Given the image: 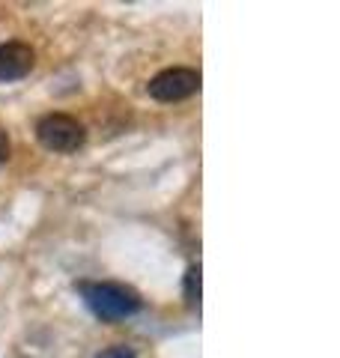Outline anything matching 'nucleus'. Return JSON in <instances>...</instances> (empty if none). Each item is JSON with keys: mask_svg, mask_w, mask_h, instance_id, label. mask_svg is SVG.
Listing matches in <instances>:
<instances>
[{"mask_svg": "<svg viewBox=\"0 0 340 358\" xmlns=\"http://www.w3.org/2000/svg\"><path fill=\"white\" fill-rule=\"evenodd\" d=\"M81 296L87 301V308L96 313L99 320H129L141 310V296L134 293L126 284H111V281H99V284H81Z\"/></svg>", "mask_w": 340, "mask_h": 358, "instance_id": "obj_1", "label": "nucleus"}, {"mask_svg": "<svg viewBox=\"0 0 340 358\" xmlns=\"http://www.w3.org/2000/svg\"><path fill=\"white\" fill-rule=\"evenodd\" d=\"M36 138L51 152H75L84 147L87 129L69 114H48L36 122Z\"/></svg>", "mask_w": 340, "mask_h": 358, "instance_id": "obj_2", "label": "nucleus"}, {"mask_svg": "<svg viewBox=\"0 0 340 358\" xmlns=\"http://www.w3.org/2000/svg\"><path fill=\"white\" fill-rule=\"evenodd\" d=\"M197 90H200V72L185 69V66H173V69L158 72L146 84V93L155 102H183V99L194 96Z\"/></svg>", "mask_w": 340, "mask_h": 358, "instance_id": "obj_3", "label": "nucleus"}, {"mask_svg": "<svg viewBox=\"0 0 340 358\" xmlns=\"http://www.w3.org/2000/svg\"><path fill=\"white\" fill-rule=\"evenodd\" d=\"M36 66V54L27 42H3L0 45V81H21Z\"/></svg>", "mask_w": 340, "mask_h": 358, "instance_id": "obj_4", "label": "nucleus"}, {"mask_svg": "<svg viewBox=\"0 0 340 358\" xmlns=\"http://www.w3.org/2000/svg\"><path fill=\"white\" fill-rule=\"evenodd\" d=\"M183 293H185V305L191 310H200V266H191L185 272Z\"/></svg>", "mask_w": 340, "mask_h": 358, "instance_id": "obj_5", "label": "nucleus"}, {"mask_svg": "<svg viewBox=\"0 0 340 358\" xmlns=\"http://www.w3.org/2000/svg\"><path fill=\"white\" fill-rule=\"evenodd\" d=\"M96 358H138V355H134L132 346H126V343H117V346H108V350H101Z\"/></svg>", "mask_w": 340, "mask_h": 358, "instance_id": "obj_6", "label": "nucleus"}, {"mask_svg": "<svg viewBox=\"0 0 340 358\" xmlns=\"http://www.w3.org/2000/svg\"><path fill=\"white\" fill-rule=\"evenodd\" d=\"M9 152H13V143H9L6 131L0 129V164H6V162H9Z\"/></svg>", "mask_w": 340, "mask_h": 358, "instance_id": "obj_7", "label": "nucleus"}]
</instances>
